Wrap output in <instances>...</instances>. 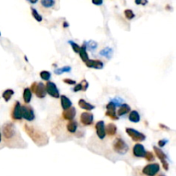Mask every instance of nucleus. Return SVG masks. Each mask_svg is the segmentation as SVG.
Listing matches in <instances>:
<instances>
[{
	"label": "nucleus",
	"instance_id": "35",
	"mask_svg": "<svg viewBox=\"0 0 176 176\" xmlns=\"http://www.w3.org/2000/svg\"><path fill=\"white\" fill-rule=\"evenodd\" d=\"M135 4L137 5H146L148 0H135Z\"/></svg>",
	"mask_w": 176,
	"mask_h": 176
},
{
	"label": "nucleus",
	"instance_id": "4",
	"mask_svg": "<svg viewBox=\"0 0 176 176\" xmlns=\"http://www.w3.org/2000/svg\"><path fill=\"white\" fill-rule=\"evenodd\" d=\"M160 172V165L158 163H149L142 169V174L145 176H156Z\"/></svg>",
	"mask_w": 176,
	"mask_h": 176
},
{
	"label": "nucleus",
	"instance_id": "14",
	"mask_svg": "<svg viewBox=\"0 0 176 176\" xmlns=\"http://www.w3.org/2000/svg\"><path fill=\"white\" fill-rule=\"evenodd\" d=\"M34 93L40 99H43L46 97L47 91H46V88H45V84L42 83H37L36 88H35V90Z\"/></svg>",
	"mask_w": 176,
	"mask_h": 176
},
{
	"label": "nucleus",
	"instance_id": "5",
	"mask_svg": "<svg viewBox=\"0 0 176 176\" xmlns=\"http://www.w3.org/2000/svg\"><path fill=\"white\" fill-rule=\"evenodd\" d=\"M126 132L134 142H143L146 138V136L144 133L137 131V130H135L133 128L126 127Z\"/></svg>",
	"mask_w": 176,
	"mask_h": 176
},
{
	"label": "nucleus",
	"instance_id": "25",
	"mask_svg": "<svg viewBox=\"0 0 176 176\" xmlns=\"http://www.w3.org/2000/svg\"><path fill=\"white\" fill-rule=\"evenodd\" d=\"M40 4L44 8H52L55 5V0H40Z\"/></svg>",
	"mask_w": 176,
	"mask_h": 176
},
{
	"label": "nucleus",
	"instance_id": "38",
	"mask_svg": "<svg viewBox=\"0 0 176 176\" xmlns=\"http://www.w3.org/2000/svg\"><path fill=\"white\" fill-rule=\"evenodd\" d=\"M36 85H37V82H34V83H33L32 84H31V86H30V91L32 92V93H34V90H35V88H36Z\"/></svg>",
	"mask_w": 176,
	"mask_h": 176
},
{
	"label": "nucleus",
	"instance_id": "15",
	"mask_svg": "<svg viewBox=\"0 0 176 176\" xmlns=\"http://www.w3.org/2000/svg\"><path fill=\"white\" fill-rule=\"evenodd\" d=\"M117 126L114 123H108L107 126H105L106 135L108 137H114L117 133Z\"/></svg>",
	"mask_w": 176,
	"mask_h": 176
},
{
	"label": "nucleus",
	"instance_id": "37",
	"mask_svg": "<svg viewBox=\"0 0 176 176\" xmlns=\"http://www.w3.org/2000/svg\"><path fill=\"white\" fill-rule=\"evenodd\" d=\"M92 4L99 6V5H101L103 4V0H92Z\"/></svg>",
	"mask_w": 176,
	"mask_h": 176
},
{
	"label": "nucleus",
	"instance_id": "22",
	"mask_svg": "<svg viewBox=\"0 0 176 176\" xmlns=\"http://www.w3.org/2000/svg\"><path fill=\"white\" fill-rule=\"evenodd\" d=\"M129 120L133 122V123H137L140 121V114L139 113L136 111V110H133V111H131L130 112V114H129Z\"/></svg>",
	"mask_w": 176,
	"mask_h": 176
},
{
	"label": "nucleus",
	"instance_id": "24",
	"mask_svg": "<svg viewBox=\"0 0 176 176\" xmlns=\"http://www.w3.org/2000/svg\"><path fill=\"white\" fill-rule=\"evenodd\" d=\"M14 90L13 89H11V88H8V89H6V90H4V92H3V95H2V96L3 98L4 99V101H9L11 97H12V96L14 95Z\"/></svg>",
	"mask_w": 176,
	"mask_h": 176
},
{
	"label": "nucleus",
	"instance_id": "9",
	"mask_svg": "<svg viewBox=\"0 0 176 176\" xmlns=\"http://www.w3.org/2000/svg\"><path fill=\"white\" fill-rule=\"evenodd\" d=\"M94 121V115L89 112H83L80 115V122L83 126H91Z\"/></svg>",
	"mask_w": 176,
	"mask_h": 176
},
{
	"label": "nucleus",
	"instance_id": "17",
	"mask_svg": "<svg viewBox=\"0 0 176 176\" xmlns=\"http://www.w3.org/2000/svg\"><path fill=\"white\" fill-rule=\"evenodd\" d=\"M78 106L82 108V109H83V110H85V111H87V112H88V111H91V110H93V109L95 108V106H94V105H92V104L87 102L84 99H80V100H79Z\"/></svg>",
	"mask_w": 176,
	"mask_h": 176
},
{
	"label": "nucleus",
	"instance_id": "31",
	"mask_svg": "<svg viewBox=\"0 0 176 176\" xmlns=\"http://www.w3.org/2000/svg\"><path fill=\"white\" fill-rule=\"evenodd\" d=\"M144 158L148 162H153L155 160V155L151 151H146V153L144 155Z\"/></svg>",
	"mask_w": 176,
	"mask_h": 176
},
{
	"label": "nucleus",
	"instance_id": "39",
	"mask_svg": "<svg viewBox=\"0 0 176 176\" xmlns=\"http://www.w3.org/2000/svg\"><path fill=\"white\" fill-rule=\"evenodd\" d=\"M162 162V167H163V168L165 169V170H167L168 169V162H167V160H164V161H161Z\"/></svg>",
	"mask_w": 176,
	"mask_h": 176
},
{
	"label": "nucleus",
	"instance_id": "7",
	"mask_svg": "<svg viewBox=\"0 0 176 176\" xmlns=\"http://www.w3.org/2000/svg\"><path fill=\"white\" fill-rule=\"evenodd\" d=\"M22 110V117L26 119L27 121H33L35 118L34 113L32 107L29 106L28 104H24L21 107Z\"/></svg>",
	"mask_w": 176,
	"mask_h": 176
},
{
	"label": "nucleus",
	"instance_id": "33",
	"mask_svg": "<svg viewBox=\"0 0 176 176\" xmlns=\"http://www.w3.org/2000/svg\"><path fill=\"white\" fill-rule=\"evenodd\" d=\"M81 85H82V88H83V91H86L87 90V88L88 87V83L87 80H85V79H83L81 83Z\"/></svg>",
	"mask_w": 176,
	"mask_h": 176
},
{
	"label": "nucleus",
	"instance_id": "20",
	"mask_svg": "<svg viewBox=\"0 0 176 176\" xmlns=\"http://www.w3.org/2000/svg\"><path fill=\"white\" fill-rule=\"evenodd\" d=\"M60 99H61V107H62V108L64 110L68 109V108L71 107V105H72L71 101L67 96H60Z\"/></svg>",
	"mask_w": 176,
	"mask_h": 176
},
{
	"label": "nucleus",
	"instance_id": "42",
	"mask_svg": "<svg viewBox=\"0 0 176 176\" xmlns=\"http://www.w3.org/2000/svg\"><path fill=\"white\" fill-rule=\"evenodd\" d=\"M159 126H160L161 128H165V129H167V130H168V128L166 127V126H163V125H162V124H160V125H159Z\"/></svg>",
	"mask_w": 176,
	"mask_h": 176
},
{
	"label": "nucleus",
	"instance_id": "12",
	"mask_svg": "<svg viewBox=\"0 0 176 176\" xmlns=\"http://www.w3.org/2000/svg\"><path fill=\"white\" fill-rule=\"evenodd\" d=\"M96 131L98 137L100 139H104L106 137V131H105V123L103 120L98 121L96 124Z\"/></svg>",
	"mask_w": 176,
	"mask_h": 176
},
{
	"label": "nucleus",
	"instance_id": "23",
	"mask_svg": "<svg viewBox=\"0 0 176 176\" xmlns=\"http://www.w3.org/2000/svg\"><path fill=\"white\" fill-rule=\"evenodd\" d=\"M153 149H154V152L156 154L157 157H158L160 159V161H164L167 160V155L159 148H157L156 146H153Z\"/></svg>",
	"mask_w": 176,
	"mask_h": 176
},
{
	"label": "nucleus",
	"instance_id": "30",
	"mask_svg": "<svg viewBox=\"0 0 176 176\" xmlns=\"http://www.w3.org/2000/svg\"><path fill=\"white\" fill-rule=\"evenodd\" d=\"M124 14H125V17H126V19L128 20H132L135 17V14L133 13V11L130 9H127L124 11Z\"/></svg>",
	"mask_w": 176,
	"mask_h": 176
},
{
	"label": "nucleus",
	"instance_id": "10",
	"mask_svg": "<svg viewBox=\"0 0 176 176\" xmlns=\"http://www.w3.org/2000/svg\"><path fill=\"white\" fill-rule=\"evenodd\" d=\"M146 153V149L144 146L141 144H136L132 147V155L135 157L143 158Z\"/></svg>",
	"mask_w": 176,
	"mask_h": 176
},
{
	"label": "nucleus",
	"instance_id": "43",
	"mask_svg": "<svg viewBox=\"0 0 176 176\" xmlns=\"http://www.w3.org/2000/svg\"><path fill=\"white\" fill-rule=\"evenodd\" d=\"M64 26H65L64 28H67V26H68V23L65 22H64Z\"/></svg>",
	"mask_w": 176,
	"mask_h": 176
},
{
	"label": "nucleus",
	"instance_id": "13",
	"mask_svg": "<svg viewBox=\"0 0 176 176\" xmlns=\"http://www.w3.org/2000/svg\"><path fill=\"white\" fill-rule=\"evenodd\" d=\"M86 66L88 68L96 69V70H101L104 67V64L101 60L99 59H88V61L85 63Z\"/></svg>",
	"mask_w": 176,
	"mask_h": 176
},
{
	"label": "nucleus",
	"instance_id": "27",
	"mask_svg": "<svg viewBox=\"0 0 176 176\" xmlns=\"http://www.w3.org/2000/svg\"><path fill=\"white\" fill-rule=\"evenodd\" d=\"M40 78L44 81H49V79L51 78V72H49L47 70H42L40 71Z\"/></svg>",
	"mask_w": 176,
	"mask_h": 176
},
{
	"label": "nucleus",
	"instance_id": "6",
	"mask_svg": "<svg viewBox=\"0 0 176 176\" xmlns=\"http://www.w3.org/2000/svg\"><path fill=\"white\" fill-rule=\"evenodd\" d=\"M21 107H22V105H21L20 101H15V103L13 105V108L11 109L10 117L12 119V120L15 121V122H18V121H21L22 119Z\"/></svg>",
	"mask_w": 176,
	"mask_h": 176
},
{
	"label": "nucleus",
	"instance_id": "2",
	"mask_svg": "<svg viewBox=\"0 0 176 176\" xmlns=\"http://www.w3.org/2000/svg\"><path fill=\"white\" fill-rule=\"evenodd\" d=\"M24 131L32 139V141L38 146H45L48 144L49 138L47 134L43 131L40 130L34 126H30L29 124H24Z\"/></svg>",
	"mask_w": 176,
	"mask_h": 176
},
{
	"label": "nucleus",
	"instance_id": "34",
	"mask_svg": "<svg viewBox=\"0 0 176 176\" xmlns=\"http://www.w3.org/2000/svg\"><path fill=\"white\" fill-rule=\"evenodd\" d=\"M63 82L66 84H69V85H75L76 84V81L75 80H72V79L70 78H65L63 79Z\"/></svg>",
	"mask_w": 176,
	"mask_h": 176
},
{
	"label": "nucleus",
	"instance_id": "26",
	"mask_svg": "<svg viewBox=\"0 0 176 176\" xmlns=\"http://www.w3.org/2000/svg\"><path fill=\"white\" fill-rule=\"evenodd\" d=\"M105 114H106V116L109 117L113 120H118L119 119V117L116 114V110H107Z\"/></svg>",
	"mask_w": 176,
	"mask_h": 176
},
{
	"label": "nucleus",
	"instance_id": "8",
	"mask_svg": "<svg viewBox=\"0 0 176 176\" xmlns=\"http://www.w3.org/2000/svg\"><path fill=\"white\" fill-rule=\"evenodd\" d=\"M45 88H46L47 93L48 94L49 96H51L52 97L56 98V99L60 97L58 87H57V85L53 82L47 81V83H46V85H45Z\"/></svg>",
	"mask_w": 176,
	"mask_h": 176
},
{
	"label": "nucleus",
	"instance_id": "28",
	"mask_svg": "<svg viewBox=\"0 0 176 176\" xmlns=\"http://www.w3.org/2000/svg\"><path fill=\"white\" fill-rule=\"evenodd\" d=\"M31 10V13H32V16L34 17V18L36 20L37 22H41L42 21V17H41V15H40L39 13H38V11L36 10V9H34V8H31L30 9Z\"/></svg>",
	"mask_w": 176,
	"mask_h": 176
},
{
	"label": "nucleus",
	"instance_id": "11",
	"mask_svg": "<svg viewBox=\"0 0 176 176\" xmlns=\"http://www.w3.org/2000/svg\"><path fill=\"white\" fill-rule=\"evenodd\" d=\"M77 114V110L74 107H70L68 109H65L63 111L62 113V118L65 119V120H73V119L75 118Z\"/></svg>",
	"mask_w": 176,
	"mask_h": 176
},
{
	"label": "nucleus",
	"instance_id": "1",
	"mask_svg": "<svg viewBox=\"0 0 176 176\" xmlns=\"http://www.w3.org/2000/svg\"><path fill=\"white\" fill-rule=\"evenodd\" d=\"M3 137L5 144L9 148L22 149L26 146V143L22 138L19 131L12 122H7L3 126Z\"/></svg>",
	"mask_w": 176,
	"mask_h": 176
},
{
	"label": "nucleus",
	"instance_id": "44",
	"mask_svg": "<svg viewBox=\"0 0 176 176\" xmlns=\"http://www.w3.org/2000/svg\"><path fill=\"white\" fill-rule=\"evenodd\" d=\"M2 141V134H1V131H0V143Z\"/></svg>",
	"mask_w": 176,
	"mask_h": 176
},
{
	"label": "nucleus",
	"instance_id": "16",
	"mask_svg": "<svg viewBox=\"0 0 176 176\" xmlns=\"http://www.w3.org/2000/svg\"><path fill=\"white\" fill-rule=\"evenodd\" d=\"M86 48H87V46H86V43L84 42V43L83 44V46H82V47H80V51H79V52H78L80 58H81V59H82L84 63H86L88 59H88V52H87Z\"/></svg>",
	"mask_w": 176,
	"mask_h": 176
},
{
	"label": "nucleus",
	"instance_id": "40",
	"mask_svg": "<svg viewBox=\"0 0 176 176\" xmlns=\"http://www.w3.org/2000/svg\"><path fill=\"white\" fill-rule=\"evenodd\" d=\"M167 143V140H160L158 142V145L160 147H163L165 145V144Z\"/></svg>",
	"mask_w": 176,
	"mask_h": 176
},
{
	"label": "nucleus",
	"instance_id": "21",
	"mask_svg": "<svg viewBox=\"0 0 176 176\" xmlns=\"http://www.w3.org/2000/svg\"><path fill=\"white\" fill-rule=\"evenodd\" d=\"M22 98L24 101L25 104H29L31 101L32 99V92L30 91L29 88H25L23 89V94H22Z\"/></svg>",
	"mask_w": 176,
	"mask_h": 176
},
{
	"label": "nucleus",
	"instance_id": "32",
	"mask_svg": "<svg viewBox=\"0 0 176 176\" xmlns=\"http://www.w3.org/2000/svg\"><path fill=\"white\" fill-rule=\"evenodd\" d=\"M69 43L70 44V46H71V47L73 49V51H74L75 52L78 53L79 51H80V46L78 45L77 43H75V42H72V41H69Z\"/></svg>",
	"mask_w": 176,
	"mask_h": 176
},
{
	"label": "nucleus",
	"instance_id": "29",
	"mask_svg": "<svg viewBox=\"0 0 176 176\" xmlns=\"http://www.w3.org/2000/svg\"><path fill=\"white\" fill-rule=\"evenodd\" d=\"M70 70H71V68H70V66H65V67H62V68L56 69V70H54V72H55L57 75H60V74H62L63 72H70Z\"/></svg>",
	"mask_w": 176,
	"mask_h": 176
},
{
	"label": "nucleus",
	"instance_id": "45",
	"mask_svg": "<svg viewBox=\"0 0 176 176\" xmlns=\"http://www.w3.org/2000/svg\"><path fill=\"white\" fill-rule=\"evenodd\" d=\"M0 35H1V33H0Z\"/></svg>",
	"mask_w": 176,
	"mask_h": 176
},
{
	"label": "nucleus",
	"instance_id": "36",
	"mask_svg": "<svg viewBox=\"0 0 176 176\" xmlns=\"http://www.w3.org/2000/svg\"><path fill=\"white\" fill-rule=\"evenodd\" d=\"M81 90H83V88H82L81 83L77 84V85L74 87V88H73V91H74V92H78V91H81Z\"/></svg>",
	"mask_w": 176,
	"mask_h": 176
},
{
	"label": "nucleus",
	"instance_id": "3",
	"mask_svg": "<svg viewBox=\"0 0 176 176\" xmlns=\"http://www.w3.org/2000/svg\"><path fill=\"white\" fill-rule=\"evenodd\" d=\"M113 149L117 154L125 155L128 151L129 147H128L127 144L121 137H117L113 143Z\"/></svg>",
	"mask_w": 176,
	"mask_h": 176
},
{
	"label": "nucleus",
	"instance_id": "41",
	"mask_svg": "<svg viewBox=\"0 0 176 176\" xmlns=\"http://www.w3.org/2000/svg\"><path fill=\"white\" fill-rule=\"evenodd\" d=\"M27 1L29 2L30 4H36L38 2V0H27Z\"/></svg>",
	"mask_w": 176,
	"mask_h": 176
},
{
	"label": "nucleus",
	"instance_id": "18",
	"mask_svg": "<svg viewBox=\"0 0 176 176\" xmlns=\"http://www.w3.org/2000/svg\"><path fill=\"white\" fill-rule=\"evenodd\" d=\"M67 131L70 134H75L78 131V123L75 120H70L66 125Z\"/></svg>",
	"mask_w": 176,
	"mask_h": 176
},
{
	"label": "nucleus",
	"instance_id": "19",
	"mask_svg": "<svg viewBox=\"0 0 176 176\" xmlns=\"http://www.w3.org/2000/svg\"><path fill=\"white\" fill-rule=\"evenodd\" d=\"M129 112H131V107L128 105V104H122L119 108L118 109V112H117V116L119 118L120 117V116H123V115H125V114H127Z\"/></svg>",
	"mask_w": 176,
	"mask_h": 176
}]
</instances>
